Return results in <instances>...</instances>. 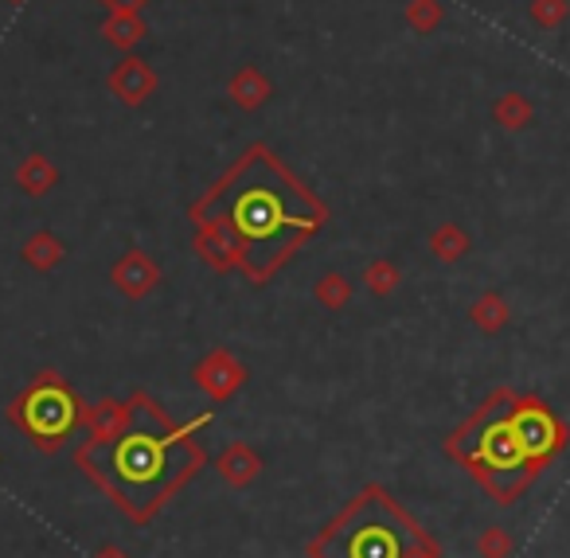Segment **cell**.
Wrapping results in <instances>:
<instances>
[{
    "mask_svg": "<svg viewBox=\"0 0 570 558\" xmlns=\"http://www.w3.org/2000/svg\"><path fill=\"white\" fill-rule=\"evenodd\" d=\"M191 215L199 223V250L211 266H242L254 285L289 262L302 239L325 223L320 199L309 196L262 145L242 156Z\"/></svg>",
    "mask_w": 570,
    "mask_h": 558,
    "instance_id": "cell-1",
    "label": "cell"
},
{
    "mask_svg": "<svg viewBox=\"0 0 570 558\" xmlns=\"http://www.w3.org/2000/svg\"><path fill=\"white\" fill-rule=\"evenodd\" d=\"M208 418H196L191 426H173L156 403L138 398L130 426L113 441H90L78 449V464L118 500L133 519H149L165 504L184 481H191L204 464V449L191 441V429Z\"/></svg>",
    "mask_w": 570,
    "mask_h": 558,
    "instance_id": "cell-2",
    "label": "cell"
},
{
    "mask_svg": "<svg viewBox=\"0 0 570 558\" xmlns=\"http://www.w3.org/2000/svg\"><path fill=\"white\" fill-rule=\"evenodd\" d=\"M562 446L567 426L551 406L512 391H496L450 438L453 461L465 464L496 504H516Z\"/></svg>",
    "mask_w": 570,
    "mask_h": 558,
    "instance_id": "cell-3",
    "label": "cell"
},
{
    "mask_svg": "<svg viewBox=\"0 0 570 558\" xmlns=\"http://www.w3.org/2000/svg\"><path fill=\"white\" fill-rule=\"evenodd\" d=\"M313 558H438V543L387 492L368 489L313 543Z\"/></svg>",
    "mask_w": 570,
    "mask_h": 558,
    "instance_id": "cell-4",
    "label": "cell"
},
{
    "mask_svg": "<svg viewBox=\"0 0 570 558\" xmlns=\"http://www.w3.org/2000/svg\"><path fill=\"white\" fill-rule=\"evenodd\" d=\"M20 422L40 446H59L78 422V403L67 391V383L55 375H44L40 383L20 398Z\"/></svg>",
    "mask_w": 570,
    "mask_h": 558,
    "instance_id": "cell-5",
    "label": "cell"
},
{
    "mask_svg": "<svg viewBox=\"0 0 570 558\" xmlns=\"http://www.w3.org/2000/svg\"><path fill=\"white\" fill-rule=\"evenodd\" d=\"M110 90L121 98L125 106H141L149 95L156 90V75L149 70L145 59H125L118 70L110 75Z\"/></svg>",
    "mask_w": 570,
    "mask_h": 558,
    "instance_id": "cell-6",
    "label": "cell"
},
{
    "mask_svg": "<svg viewBox=\"0 0 570 558\" xmlns=\"http://www.w3.org/2000/svg\"><path fill=\"white\" fill-rule=\"evenodd\" d=\"M113 285H118L121 293H130V297H141V293H149L156 285V266L141 250H130V254L113 266Z\"/></svg>",
    "mask_w": 570,
    "mask_h": 558,
    "instance_id": "cell-7",
    "label": "cell"
},
{
    "mask_svg": "<svg viewBox=\"0 0 570 558\" xmlns=\"http://www.w3.org/2000/svg\"><path fill=\"white\" fill-rule=\"evenodd\" d=\"M242 379H246V371H242L227 352H216L208 363H204V368H199V383L208 386L211 398H227L234 386L242 383Z\"/></svg>",
    "mask_w": 570,
    "mask_h": 558,
    "instance_id": "cell-8",
    "label": "cell"
},
{
    "mask_svg": "<svg viewBox=\"0 0 570 558\" xmlns=\"http://www.w3.org/2000/svg\"><path fill=\"white\" fill-rule=\"evenodd\" d=\"M125 426H130V418H125V406L118 403H98V411L90 414V434H95V441H113Z\"/></svg>",
    "mask_w": 570,
    "mask_h": 558,
    "instance_id": "cell-9",
    "label": "cell"
},
{
    "mask_svg": "<svg viewBox=\"0 0 570 558\" xmlns=\"http://www.w3.org/2000/svg\"><path fill=\"white\" fill-rule=\"evenodd\" d=\"M231 95H234V102L239 106H246V110H254V106H262L266 102V95H270V83L259 75V70H239L234 75V83H231Z\"/></svg>",
    "mask_w": 570,
    "mask_h": 558,
    "instance_id": "cell-10",
    "label": "cell"
},
{
    "mask_svg": "<svg viewBox=\"0 0 570 558\" xmlns=\"http://www.w3.org/2000/svg\"><path fill=\"white\" fill-rule=\"evenodd\" d=\"M102 32L106 40L118 43V47H133V43H141V35H145V24L138 20V12H113Z\"/></svg>",
    "mask_w": 570,
    "mask_h": 558,
    "instance_id": "cell-11",
    "label": "cell"
},
{
    "mask_svg": "<svg viewBox=\"0 0 570 558\" xmlns=\"http://www.w3.org/2000/svg\"><path fill=\"white\" fill-rule=\"evenodd\" d=\"M52 184H55V168L44 161V156H28V161L20 164V188H24V192H32V196H44Z\"/></svg>",
    "mask_w": 570,
    "mask_h": 558,
    "instance_id": "cell-12",
    "label": "cell"
},
{
    "mask_svg": "<svg viewBox=\"0 0 570 558\" xmlns=\"http://www.w3.org/2000/svg\"><path fill=\"white\" fill-rule=\"evenodd\" d=\"M223 472H227V481H234V484L254 481V477H259V457H254L246 446H234L231 453L223 457Z\"/></svg>",
    "mask_w": 570,
    "mask_h": 558,
    "instance_id": "cell-13",
    "label": "cell"
},
{
    "mask_svg": "<svg viewBox=\"0 0 570 558\" xmlns=\"http://www.w3.org/2000/svg\"><path fill=\"white\" fill-rule=\"evenodd\" d=\"M24 258L32 262V266L47 270V266H55V262L63 258V247L52 239V234H35L32 242H24Z\"/></svg>",
    "mask_w": 570,
    "mask_h": 558,
    "instance_id": "cell-14",
    "label": "cell"
},
{
    "mask_svg": "<svg viewBox=\"0 0 570 558\" xmlns=\"http://www.w3.org/2000/svg\"><path fill=\"white\" fill-rule=\"evenodd\" d=\"M476 547H481L484 558H508L512 555V539H508V532H504V527H489V532L481 535V543H476Z\"/></svg>",
    "mask_w": 570,
    "mask_h": 558,
    "instance_id": "cell-15",
    "label": "cell"
},
{
    "mask_svg": "<svg viewBox=\"0 0 570 558\" xmlns=\"http://www.w3.org/2000/svg\"><path fill=\"white\" fill-rule=\"evenodd\" d=\"M473 317H476V325L493 328V325H501L504 320V305L501 300H481V305L473 309Z\"/></svg>",
    "mask_w": 570,
    "mask_h": 558,
    "instance_id": "cell-16",
    "label": "cell"
},
{
    "mask_svg": "<svg viewBox=\"0 0 570 558\" xmlns=\"http://www.w3.org/2000/svg\"><path fill=\"white\" fill-rule=\"evenodd\" d=\"M320 297L329 300V305H344L348 300V285H344V277H325V285H320Z\"/></svg>",
    "mask_w": 570,
    "mask_h": 558,
    "instance_id": "cell-17",
    "label": "cell"
},
{
    "mask_svg": "<svg viewBox=\"0 0 570 558\" xmlns=\"http://www.w3.org/2000/svg\"><path fill=\"white\" fill-rule=\"evenodd\" d=\"M368 285H372L375 293H387L391 285H395V270L391 266H372L368 270Z\"/></svg>",
    "mask_w": 570,
    "mask_h": 558,
    "instance_id": "cell-18",
    "label": "cell"
},
{
    "mask_svg": "<svg viewBox=\"0 0 570 558\" xmlns=\"http://www.w3.org/2000/svg\"><path fill=\"white\" fill-rule=\"evenodd\" d=\"M102 4H110L113 12H138L145 0H102Z\"/></svg>",
    "mask_w": 570,
    "mask_h": 558,
    "instance_id": "cell-19",
    "label": "cell"
},
{
    "mask_svg": "<svg viewBox=\"0 0 570 558\" xmlns=\"http://www.w3.org/2000/svg\"><path fill=\"white\" fill-rule=\"evenodd\" d=\"M12 4H20V0H12Z\"/></svg>",
    "mask_w": 570,
    "mask_h": 558,
    "instance_id": "cell-20",
    "label": "cell"
}]
</instances>
